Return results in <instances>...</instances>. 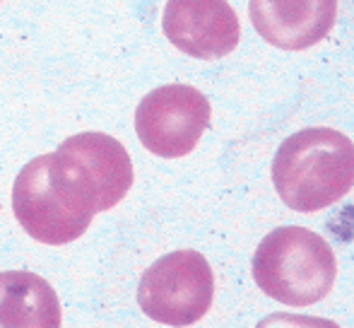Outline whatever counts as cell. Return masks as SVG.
<instances>
[{
	"label": "cell",
	"mask_w": 354,
	"mask_h": 328,
	"mask_svg": "<svg viewBox=\"0 0 354 328\" xmlns=\"http://www.w3.org/2000/svg\"><path fill=\"white\" fill-rule=\"evenodd\" d=\"M212 297V268L193 248L171 251L154 261L138 285V304L145 316L171 328L198 324L210 311Z\"/></svg>",
	"instance_id": "obj_4"
},
{
	"label": "cell",
	"mask_w": 354,
	"mask_h": 328,
	"mask_svg": "<svg viewBox=\"0 0 354 328\" xmlns=\"http://www.w3.org/2000/svg\"><path fill=\"white\" fill-rule=\"evenodd\" d=\"M48 181L75 217L89 222L126 198L133 186L128 150L106 133H77L48 152Z\"/></svg>",
	"instance_id": "obj_2"
},
{
	"label": "cell",
	"mask_w": 354,
	"mask_h": 328,
	"mask_svg": "<svg viewBox=\"0 0 354 328\" xmlns=\"http://www.w3.org/2000/svg\"><path fill=\"white\" fill-rule=\"evenodd\" d=\"M12 212L32 239L48 246L71 244L89 230V222L75 217L53 191L48 181V155L34 157L17 174L12 186Z\"/></svg>",
	"instance_id": "obj_7"
},
{
	"label": "cell",
	"mask_w": 354,
	"mask_h": 328,
	"mask_svg": "<svg viewBox=\"0 0 354 328\" xmlns=\"http://www.w3.org/2000/svg\"><path fill=\"white\" fill-rule=\"evenodd\" d=\"M253 280L268 297L311 307L330 295L337 277L333 246L306 227H277L253 253Z\"/></svg>",
	"instance_id": "obj_3"
},
{
	"label": "cell",
	"mask_w": 354,
	"mask_h": 328,
	"mask_svg": "<svg viewBox=\"0 0 354 328\" xmlns=\"http://www.w3.org/2000/svg\"><path fill=\"white\" fill-rule=\"evenodd\" d=\"M164 37L198 61L224 58L241 42L236 10L227 0H167Z\"/></svg>",
	"instance_id": "obj_6"
},
{
	"label": "cell",
	"mask_w": 354,
	"mask_h": 328,
	"mask_svg": "<svg viewBox=\"0 0 354 328\" xmlns=\"http://www.w3.org/2000/svg\"><path fill=\"white\" fill-rule=\"evenodd\" d=\"M272 183L284 206L297 212L330 208L354 186V143L333 128H304L275 152Z\"/></svg>",
	"instance_id": "obj_1"
},
{
	"label": "cell",
	"mask_w": 354,
	"mask_h": 328,
	"mask_svg": "<svg viewBox=\"0 0 354 328\" xmlns=\"http://www.w3.org/2000/svg\"><path fill=\"white\" fill-rule=\"evenodd\" d=\"M248 15L275 48L306 51L333 32L337 0H248Z\"/></svg>",
	"instance_id": "obj_8"
},
{
	"label": "cell",
	"mask_w": 354,
	"mask_h": 328,
	"mask_svg": "<svg viewBox=\"0 0 354 328\" xmlns=\"http://www.w3.org/2000/svg\"><path fill=\"white\" fill-rule=\"evenodd\" d=\"M256 328H340V326L330 319H323V316H304V314L275 311V314L266 316Z\"/></svg>",
	"instance_id": "obj_10"
},
{
	"label": "cell",
	"mask_w": 354,
	"mask_h": 328,
	"mask_svg": "<svg viewBox=\"0 0 354 328\" xmlns=\"http://www.w3.org/2000/svg\"><path fill=\"white\" fill-rule=\"evenodd\" d=\"M210 102L193 84H164L140 99L136 133L152 155L164 160L186 157L210 126Z\"/></svg>",
	"instance_id": "obj_5"
},
{
	"label": "cell",
	"mask_w": 354,
	"mask_h": 328,
	"mask_svg": "<svg viewBox=\"0 0 354 328\" xmlns=\"http://www.w3.org/2000/svg\"><path fill=\"white\" fill-rule=\"evenodd\" d=\"M61 321L51 282L29 271L0 273V328H61Z\"/></svg>",
	"instance_id": "obj_9"
}]
</instances>
